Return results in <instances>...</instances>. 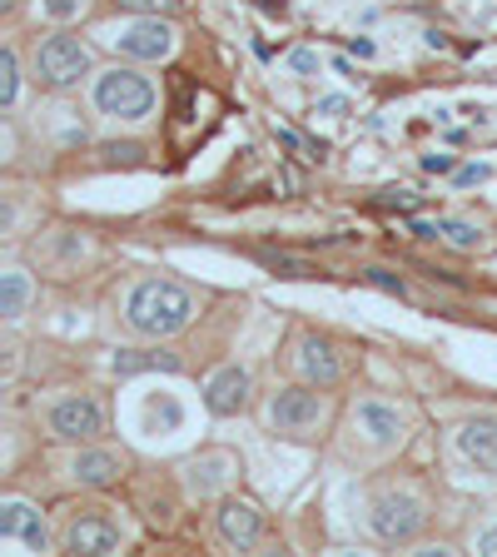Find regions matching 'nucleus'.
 Segmentation results:
<instances>
[{
    "label": "nucleus",
    "mask_w": 497,
    "mask_h": 557,
    "mask_svg": "<svg viewBox=\"0 0 497 557\" xmlns=\"http://www.w3.org/2000/svg\"><path fill=\"white\" fill-rule=\"evenodd\" d=\"M115 373L135 379V373H179L174 354H115Z\"/></svg>",
    "instance_id": "18"
},
{
    "label": "nucleus",
    "mask_w": 497,
    "mask_h": 557,
    "mask_svg": "<svg viewBox=\"0 0 497 557\" xmlns=\"http://www.w3.org/2000/svg\"><path fill=\"white\" fill-rule=\"evenodd\" d=\"M46 423H50V438L60 443H95L104 433V408L90 394H70L50 408Z\"/></svg>",
    "instance_id": "6"
},
{
    "label": "nucleus",
    "mask_w": 497,
    "mask_h": 557,
    "mask_svg": "<svg viewBox=\"0 0 497 557\" xmlns=\"http://www.w3.org/2000/svg\"><path fill=\"white\" fill-rule=\"evenodd\" d=\"M443 239H448L452 249H477V244H483V230L468 220H443Z\"/></svg>",
    "instance_id": "20"
},
{
    "label": "nucleus",
    "mask_w": 497,
    "mask_h": 557,
    "mask_svg": "<svg viewBox=\"0 0 497 557\" xmlns=\"http://www.w3.org/2000/svg\"><path fill=\"white\" fill-rule=\"evenodd\" d=\"M104 154H110V160H129V164H135L145 150H139V145H104Z\"/></svg>",
    "instance_id": "28"
},
{
    "label": "nucleus",
    "mask_w": 497,
    "mask_h": 557,
    "mask_svg": "<svg viewBox=\"0 0 497 557\" xmlns=\"http://www.w3.org/2000/svg\"><path fill=\"white\" fill-rule=\"evenodd\" d=\"M413 234H418V239H438L443 224H423V220H418V224H413Z\"/></svg>",
    "instance_id": "31"
},
{
    "label": "nucleus",
    "mask_w": 497,
    "mask_h": 557,
    "mask_svg": "<svg viewBox=\"0 0 497 557\" xmlns=\"http://www.w3.org/2000/svg\"><path fill=\"white\" fill-rule=\"evenodd\" d=\"M115 50L125 60H170L174 55V25L160 21V15H150V21H129L125 30L115 35Z\"/></svg>",
    "instance_id": "7"
},
{
    "label": "nucleus",
    "mask_w": 497,
    "mask_h": 557,
    "mask_svg": "<svg viewBox=\"0 0 497 557\" xmlns=\"http://www.w3.org/2000/svg\"><path fill=\"white\" fill-rule=\"evenodd\" d=\"M313 115H348V95H324Z\"/></svg>",
    "instance_id": "26"
},
{
    "label": "nucleus",
    "mask_w": 497,
    "mask_h": 557,
    "mask_svg": "<svg viewBox=\"0 0 497 557\" xmlns=\"http://www.w3.org/2000/svg\"><path fill=\"white\" fill-rule=\"evenodd\" d=\"M15 95H21V60H15V50H5L0 55V104L11 110Z\"/></svg>",
    "instance_id": "19"
},
{
    "label": "nucleus",
    "mask_w": 497,
    "mask_h": 557,
    "mask_svg": "<svg viewBox=\"0 0 497 557\" xmlns=\"http://www.w3.org/2000/svg\"><path fill=\"white\" fill-rule=\"evenodd\" d=\"M65 553H90V557L120 553V528L110 518H75L65 528Z\"/></svg>",
    "instance_id": "10"
},
{
    "label": "nucleus",
    "mask_w": 497,
    "mask_h": 557,
    "mask_svg": "<svg viewBox=\"0 0 497 557\" xmlns=\"http://www.w3.org/2000/svg\"><path fill=\"white\" fill-rule=\"evenodd\" d=\"M90 75V55L75 35H50L46 46L35 50V81L46 90H75Z\"/></svg>",
    "instance_id": "4"
},
{
    "label": "nucleus",
    "mask_w": 497,
    "mask_h": 557,
    "mask_svg": "<svg viewBox=\"0 0 497 557\" xmlns=\"http://www.w3.org/2000/svg\"><path fill=\"white\" fill-rule=\"evenodd\" d=\"M259 533H264V512L254 508V503H224L220 508V537L229 547H254Z\"/></svg>",
    "instance_id": "14"
},
{
    "label": "nucleus",
    "mask_w": 497,
    "mask_h": 557,
    "mask_svg": "<svg viewBox=\"0 0 497 557\" xmlns=\"http://www.w3.org/2000/svg\"><path fill=\"white\" fill-rule=\"evenodd\" d=\"M428 522V503L418 493H378L369 508V528L383 537V543H413Z\"/></svg>",
    "instance_id": "5"
},
{
    "label": "nucleus",
    "mask_w": 497,
    "mask_h": 557,
    "mask_svg": "<svg viewBox=\"0 0 497 557\" xmlns=\"http://www.w3.org/2000/svg\"><path fill=\"white\" fill-rule=\"evenodd\" d=\"M269 264H274V269H289V278H313V274H319L313 264H299V259H284V255L269 259Z\"/></svg>",
    "instance_id": "25"
},
{
    "label": "nucleus",
    "mask_w": 497,
    "mask_h": 557,
    "mask_svg": "<svg viewBox=\"0 0 497 557\" xmlns=\"http://www.w3.org/2000/svg\"><path fill=\"white\" fill-rule=\"evenodd\" d=\"M289 70H294V75H313V70H319V55H313V50H294Z\"/></svg>",
    "instance_id": "24"
},
{
    "label": "nucleus",
    "mask_w": 497,
    "mask_h": 557,
    "mask_svg": "<svg viewBox=\"0 0 497 557\" xmlns=\"http://www.w3.org/2000/svg\"><path fill=\"white\" fill-rule=\"evenodd\" d=\"M458 448H463V458L473 468L497 473V418H473V423H463V429H458Z\"/></svg>",
    "instance_id": "13"
},
{
    "label": "nucleus",
    "mask_w": 497,
    "mask_h": 557,
    "mask_svg": "<svg viewBox=\"0 0 497 557\" xmlns=\"http://www.w3.org/2000/svg\"><path fill=\"white\" fill-rule=\"evenodd\" d=\"M40 5H46L50 21H75L85 11V0H40Z\"/></svg>",
    "instance_id": "22"
},
{
    "label": "nucleus",
    "mask_w": 497,
    "mask_h": 557,
    "mask_svg": "<svg viewBox=\"0 0 497 557\" xmlns=\"http://www.w3.org/2000/svg\"><path fill=\"white\" fill-rule=\"evenodd\" d=\"M294 369H299L303 383H313V388L344 383V359H338V348L319 334H303L299 344H294Z\"/></svg>",
    "instance_id": "8"
},
{
    "label": "nucleus",
    "mask_w": 497,
    "mask_h": 557,
    "mask_svg": "<svg viewBox=\"0 0 497 557\" xmlns=\"http://www.w3.org/2000/svg\"><path fill=\"white\" fill-rule=\"evenodd\" d=\"M120 473H125V458H120V453H104V448H80L75 463H70V478L85 487H110Z\"/></svg>",
    "instance_id": "15"
},
{
    "label": "nucleus",
    "mask_w": 497,
    "mask_h": 557,
    "mask_svg": "<svg viewBox=\"0 0 497 557\" xmlns=\"http://www.w3.org/2000/svg\"><path fill=\"white\" fill-rule=\"evenodd\" d=\"M189 319H195V294L174 278H145L125 299V324L139 338H170L189 329Z\"/></svg>",
    "instance_id": "1"
},
{
    "label": "nucleus",
    "mask_w": 497,
    "mask_h": 557,
    "mask_svg": "<svg viewBox=\"0 0 497 557\" xmlns=\"http://www.w3.org/2000/svg\"><path fill=\"white\" fill-rule=\"evenodd\" d=\"M249 373L239 369V363H229V369H220L214 379L204 383V408L214 418H234V413H244V404H249Z\"/></svg>",
    "instance_id": "9"
},
{
    "label": "nucleus",
    "mask_w": 497,
    "mask_h": 557,
    "mask_svg": "<svg viewBox=\"0 0 497 557\" xmlns=\"http://www.w3.org/2000/svg\"><path fill=\"white\" fill-rule=\"evenodd\" d=\"M30 294H35L30 274H25V269H5V274H0V319H21Z\"/></svg>",
    "instance_id": "17"
},
{
    "label": "nucleus",
    "mask_w": 497,
    "mask_h": 557,
    "mask_svg": "<svg viewBox=\"0 0 497 557\" xmlns=\"http://www.w3.org/2000/svg\"><path fill=\"white\" fill-rule=\"evenodd\" d=\"M477 553L497 557V522H493V528H487V533H483V537H477Z\"/></svg>",
    "instance_id": "30"
},
{
    "label": "nucleus",
    "mask_w": 497,
    "mask_h": 557,
    "mask_svg": "<svg viewBox=\"0 0 497 557\" xmlns=\"http://www.w3.org/2000/svg\"><path fill=\"white\" fill-rule=\"evenodd\" d=\"M95 104L110 120H145L154 110V85L145 75H135V70L115 65L104 75H95Z\"/></svg>",
    "instance_id": "2"
},
{
    "label": "nucleus",
    "mask_w": 497,
    "mask_h": 557,
    "mask_svg": "<svg viewBox=\"0 0 497 557\" xmlns=\"http://www.w3.org/2000/svg\"><path fill=\"white\" fill-rule=\"evenodd\" d=\"M328 404L324 394L313 388V383H294V388H278L274 398H269L264 418H269V429L274 433H289V438H309L319 423H324Z\"/></svg>",
    "instance_id": "3"
},
{
    "label": "nucleus",
    "mask_w": 497,
    "mask_h": 557,
    "mask_svg": "<svg viewBox=\"0 0 497 557\" xmlns=\"http://www.w3.org/2000/svg\"><path fill=\"white\" fill-rule=\"evenodd\" d=\"M423 170L428 174H452L458 170V160H452V154H423Z\"/></svg>",
    "instance_id": "27"
},
{
    "label": "nucleus",
    "mask_w": 497,
    "mask_h": 557,
    "mask_svg": "<svg viewBox=\"0 0 497 557\" xmlns=\"http://www.w3.org/2000/svg\"><path fill=\"white\" fill-rule=\"evenodd\" d=\"M348 50H353L359 60H373V55H378V46H373V40H363V35H353V40H348Z\"/></svg>",
    "instance_id": "29"
},
{
    "label": "nucleus",
    "mask_w": 497,
    "mask_h": 557,
    "mask_svg": "<svg viewBox=\"0 0 497 557\" xmlns=\"http://www.w3.org/2000/svg\"><path fill=\"white\" fill-rule=\"evenodd\" d=\"M234 473H239L234 453H199L195 463L185 468V483H189V493H195V498H209V493H220Z\"/></svg>",
    "instance_id": "12"
},
{
    "label": "nucleus",
    "mask_w": 497,
    "mask_h": 557,
    "mask_svg": "<svg viewBox=\"0 0 497 557\" xmlns=\"http://www.w3.org/2000/svg\"><path fill=\"white\" fill-rule=\"evenodd\" d=\"M353 423H359L363 438L378 443V448H388V443L403 438V413H398L394 404H383V398H363L359 413H353Z\"/></svg>",
    "instance_id": "11"
},
{
    "label": "nucleus",
    "mask_w": 497,
    "mask_h": 557,
    "mask_svg": "<svg viewBox=\"0 0 497 557\" xmlns=\"http://www.w3.org/2000/svg\"><path fill=\"white\" fill-rule=\"evenodd\" d=\"M363 278H369L373 289H383V294H398V299L408 294V284L398 274H388V269H363Z\"/></svg>",
    "instance_id": "21"
},
{
    "label": "nucleus",
    "mask_w": 497,
    "mask_h": 557,
    "mask_svg": "<svg viewBox=\"0 0 497 557\" xmlns=\"http://www.w3.org/2000/svg\"><path fill=\"white\" fill-rule=\"evenodd\" d=\"M0 537L5 543H30V547H46V522H40V512L30 508V503H21V498H11L5 508H0Z\"/></svg>",
    "instance_id": "16"
},
{
    "label": "nucleus",
    "mask_w": 497,
    "mask_h": 557,
    "mask_svg": "<svg viewBox=\"0 0 497 557\" xmlns=\"http://www.w3.org/2000/svg\"><path fill=\"white\" fill-rule=\"evenodd\" d=\"M259 11H264V15H284V0H259Z\"/></svg>",
    "instance_id": "32"
},
{
    "label": "nucleus",
    "mask_w": 497,
    "mask_h": 557,
    "mask_svg": "<svg viewBox=\"0 0 497 557\" xmlns=\"http://www.w3.org/2000/svg\"><path fill=\"white\" fill-rule=\"evenodd\" d=\"M487 174H493L487 164H463V170H452V180H458V185H483Z\"/></svg>",
    "instance_id": "23"
}]
</instances>
